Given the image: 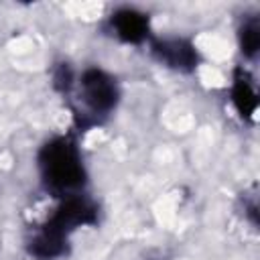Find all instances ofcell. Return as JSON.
<instances>
[{
	"label": "cell",
	"instance_id": "1",
	"mask_svg": "<svg viewBox=\"0 0 260 260\" xmlns=\"http://www.w3.org/2000/svg\"><path fill=\"white\" fill-rule=\"evenodd\" d=\"M95 219L93 205L83 197H67L55 215L49 219L47 225L32 238L30 242V254H35L41 260H49L55 256H61L67 246V236L77 225L91 223Z\"/></svg>",
	"mask_w": 260,
	"mask_h": 260
},
{
	"label": "cell",
	"instance_id": "2",
	"mask_svg": "<svg viewBox=\"0 0 260 260\" xmlns=\"http://www.w3.org/2000/svg\"><path fill=\"white\" fill-rule=\"evenodd\" d=\"M41 177L45 185L55 193L77 189L85 181L79 150L71 138L59 136L47 142L39 154Z\"/></svg>",
	"mask_w": 260,
	"mask_h": 260
},
{
	"label": "cell",
	"instance_id": "3",
	"mask_svg": "<svg viewBox=\"0 0 260 260\" xmlns=\"http://www.w3.org/2000/svg\"><path fill=\"white\" fill-rule=\"evenodd\" d=\"M118 100V89L114 79L102 69L83 71L77 87V104L81 106L79 114L85 124H95L102 116H106Z\"/></svg>",
	"mask_w": 260,
	"mask_h": 260
},
{
	"label": "cell",
	"instance_id": "4",
	"mask_svg": "<svg viewBox=\"0 0 260 260\" xmlns=\"http://www.w3.org/2000/svg\"><path fill=\"white\" fill-rule=\"evenodd\" d=\"M152 51L158 57V61L167 63L169 67L181 69V71H189V69H193L197 65V53H195L193 45L183 41V39L156 41L152 45Z\"/></svg>",
	"mask_w": 260,
	"mask_h": 260
},
{
	"label": "cell",
	"instance_id": "5",
	"mask_svg": "<svg viewBox=\"0 0 260 260\" xmlns=\"http://www.w3.org/2000/svg\"><path fill=\"white\" fill-rule=\"evenodd\" d=\"M112 26L116 35L126 43H140L148 35V18L132 8H122L112 14Z\"/></svg>",
	"mask_w": 260,
	"mask_h": 260
},
{
	"label": "cell",
	"instance_id": "6",
	"mask_svg": "<svg viewBox=\"0 0 260 260\" xmlns=\"http://www.w3.org/2000/svg\"><path fill=\"white\" fill-rule=\"evenodd\" d=\"M232 100L238 108V112L242 114V118H252L256 108H258V93L254 89V83L250 79V75L242 69L236 71L234 77V87H232Z\"/></svg>",
	"mask_w": 260,
	"mask_h": 260
},
{
	"label": "cell",
	"instance_id": "7",
	"mask_svg": "<svg viewBox=\"0 0 260 260\" xmlns=\"http://www.w3.org/2000/svg\"><path fill=\"white\" fill-rule=\"evenodd\" d=\"M240 45H242L244 55H248V57H252L258 51V47H260V26H258L256 18H250L240 28Z\"/></svg>",
	"mask_w": 260,
	"mask_h": 260
}]
</instances>
